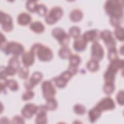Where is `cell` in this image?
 Instances as JSON below:
<instances>
[{
  "label": "cell",
  "mask_w": 124,
  "mask_h": 124,
  "mask_svg": "<svg viewBox=\"0 0 124 124\" xmlns=\"http://www.w3.org/2000/svg\"><path fill=\"white\" fill-rule=\"evenodd\" d=\"M104 50L102 46L98 41L93 42L91 47V57L92 59L98 62L104 57Z\"/></svg>",
  "instance_id": "10"
},
{
  "label": "cell",
  "mask_w": 124,
  "mask_h": 124,
  "mask_svg": "<svg viewBox=\"0 0 124 124\" xmlns=\"http://www.w3.org/2000/svg\"><path fill=\"white\" fill-rule=\"evenodd\" d=\"M122 18L117 17H110V23L111 25L116 27L120 26L122 22Z\"/></svg>",
  "instance_id": "38"
},
{
  "label": "cell",
  "mask_w": 124,
  "mask_h": 124,
  "mask_svg": "<svg viewBox=\"0 0 124 124\" xmlns=\"http://www.w3.org/2000/svg\"><path fill=\"white\" fill-rule=\"evenodd\" d=\"M63 14L62 9L59 6H54L45 16V22L49 25L56 23L62 16Z\"/></svg>",
  "instance_id": "5"
},
{
  "label": "cell",
  "mask_w": 124,
  "mask_h": 124,
  "mask_svg": "<svg viewBox=\"0 0 124 124\" xmlns=\"http://www.w3.org/2000/svg\"><path fill=\"white\" fill-rule=\"evenodd\" d=\"M52 80L54 83L55 86L59 88H64L66 86L68 82V81H67L60 76L54 77Z\"/></svg>",
  "instance_id": "23"
},
{
  "label": "cell",
  "mask_w": 124,
  "mask_h": 124,
  "mask_svg": "<svg viewBox=\"0 0 124 124\" xmlns=\"http://www.w3.org/2000/svg\"><path fill=\"white\" fill-rule=\"evenodd\" d=\"M83 13L82 11L78 9L73 10L69 14L70 20L73 22H78L80 21L83 17Z\"/></svg>",
  "instance_id": "20"
},
{
  "label": "cell",
  "mask_w": 124,
  "mask_h": 124,
  "mask_svg": "<svg viewBox=\"0 0 124 124\" xmlns=\"http://www.w3.org/2000/svg\"><path fill=\"white\" fill-rule=\"evenodd\" d=\"M124 2L123 0H107L104 5L106 13L110 17H117L121 18L123 16Z\"/></svg>",
  "instance_id": "2"
},
{
  "label": "cell",
  "mask_w": 124,
  "mask_h": 124,
  "mask_svg": "<svg viewBox=\"0 0 124 124\" xmlns=\"http://www.w3.org/2000/svg\"><path fill=\"white\" fill-rule=\"evenodd\" d=\"M67 70H68L73 75H75L78 72V67L69 65Z\"/></svg>",
  "instance_id": "42"
},
{
  "label": "cell",
  "mask_w": 124,
  "mask_h": 124,
  "mask_svg": "<svg viewBox=\"0 0 124 124\" xmlns=\"http://www.w3.org/2000/svg\"><path fill=\"white\" fill-rule=\"evenodd\" d=\"M108 59L110 61L118 58V54L117 49L116 48L108 50Z\"/></svg>",
  "instance_id": "37"
},
{
  "label": "cell",
  "mask_w": 124,
  "mask_h": 124,
  "mask_svg": "<svg viewBox=\"0 0 124 124\" xmlns=\"http://www.w3.org/2000/svg\"><path fill=\"white\" fill-rule=\"evenodd\" d=\"M102 111L96 106L91 108L88 112V117L91 123H95L97 120L101 116Z\"/></svg>",
  "instance_id": "18"
},
{
  "label": "cell",
  "mask_w": 124,
  "mask_h": 124,
  "mask_svg": "<svg viewBox=\"0 0 124 124\" xmlns=\"http://www.w3.org/2000/svg\"><path fill=\"white\" fill-rule=\"evenodd\" d=\"M121 51V53L122 54V55H123V46H122L121 48H120V51Z\"/></svg>",
  "instance_id": "43"
},
{
  "label": "cell",
  "mask_w": 124,
  "mask_h": 124,
  "mask_svg": "<svg viewBox=\"0 0 124 124\" xmlns=\"http://www.w3.org/2000/svg\"><path fill=\"white\" fill-rule=\"evenodd\" d=\"M60 76L62 77V78H63L67 81H68L72 77L73 75L68 70H66L62 73Z\"/></svg>",
  "instance_id": "41"
},
{
  "label": "cell",
  "mask_w": 124,
  "mask_h": 124,
  "mask_svg": "<svg viewBox=\"0 0 124 124\" xmlns=\"http://www.w3.org/2000/svg\"><path fill=\"white\" fill-rule=\"evenodd\" d=\"M8 66H10L18 71L20 67L18 57L13 56L8 61Z\"/></svg>",
  "instance_id": "30"
},
{
  "label": "cell",
  "mask_w": 124,
  "mask_h": 124,
  "mask_svg": "<svg viewBox=\"0 0 124 124\" xmlns=\"http://www.w3.org/2000/svg\"><path fill=\"white\" fill-rule=\"evenodd\" d=\"M43 78V74L41 72L36 71L31 76L27 79L24 83V86L27 90H31L35 85L39 83Z\"/></svg>",
  "instance_id": "11"
},
{
  "label": "cell",
  "mask_w": 124,
  "mask_h": 124,
  "mask_svg": "<svg viewBox=\"0 0 124 124\" xmlns=\"http://www.w3.org/2000/svg\"><path fill=\"white\" fill-rule=\"evenodd\" d=\"M37 5L38 4L35 1L28 0L26 3V8L31 13H34L36 11Z\"/></svg>",
  "instance_id": "34"
},
{
  "label": "cell",
  "mask_w": 124,
  "mask_h": 124,
  "mask_svg": "<svg viewBox=\"0 0 124 124\" xmlns=\"http://www.w3.org/2000/svg\"><path fill=\"white\" fill-rule=\"evenodd\" d=\"M88 42L83 37L82 35H79L75 39L73 43V48L77 51H82L86 47Z\"/></svg>",
  "instance_id": "16"
},
{
  "label": "cell",
  "mask_w": 124,
  "mask_h": 124,
  "mask_svg": "<svg viewBox=\"0 0 124 124\" xmlns=\"http://www.w3.org/2000/svg\"><path fill=\"white\" fill-rule=\"evenodd\" d=\"M100 38L103 40L108 50L116 48V42L112 35V32L110 31L105 30L100 32Z\"/></svg>",
  "instance_id": "7"
},
{
  "label": "cell",
  "mask_w": 124,
  "mask_h": 124,
  "mask_svg": "<svg viewBox=\"0 0 124 124\" xmlns=\"http://www.w3.org/2000/svg\"><path fill=\"white\" fill-rule=\"evenodd\" d=\"M32 20L31 16L28 13L23 12L18 15L17 16V23L22 26H26L30 24Z\"/></svg>",
  "instance_id": "19"
},
{
  "label": "cell",
  "mask_w": 124,
  "mask_h": 124,
  "mask_svg": "<svg viewBox=\"0 0 124 124\" xmlns=\"http://www.w3.org/2000/svg\"><path fill=\"white\" fill-rule=\"evenodd\" d=\"M0 49L5 54H12L14 56L18 57L24 52L23 46L19 43L16 42H8L5 36L1 33Z\"/></svg>",
  "instance_id": "1"
},
{
  "label": "cell",
  "mask_w": 124,
  "mask_h": 124,
  "mask_svg": "<svg viewBox=\"0 0 124 124\" xmlns=\"http://www.w3.org/2000/svg\"><path fill=\"white\" fill-rule=\"evenodd\" d=\"M115 90V85L114 82H105L103 86V91L108 95L112 94Z\"/></svg>",
  "instance_id": "27"
},
{
  "label": "cell",
  "mask_w": 124,
  "mask_h": 124,
  "mask_svg": "<svg viewBox=\"0 0 124 124\" xmlns=\"http://www.w3.org/2000/svg\"><path fill=\"white\" fill-rule=\"evenodd\" d=\"M52 36L62 46H67L70 42V36L65 31L60 27L53 29L52 31Z\"/></svg>",
  "instance_id": "6"
},
{
  "label": "cell",
  "mask_w": 124,
  "mask_h": 124,
  "mask_svg": "<svg viewBox=\"0 0 124 124\" xmlns=\"http://www.w3.org/2000/svg\"><path fill=\"white\" fill-rule=\"evenodd\" d=\"M11 123L12 124H24L25 121L24 119V117L20 115H16L15 116L11 122Z\"/></svg>",
  "instance_id": "40"
},
{
  "label": "cell",
  "mask_w": 124,
  "mask_h": 124,
  "mask_svg": "<svg viewBox=\"0 0 124 124\" xmlns=\"http://www.w3.org/2000/svg\"><path fill=\"white\" fill-rule=\"evenodd\" d=\"M47 11V9L46 6L43 4H38L36 12H37L38 15H39L40 16H46V15Z\"/></svg>",
  "instance_id": "35"
},
{
  "label": "cell",
  "mask_w": 124,
  "mask_h": 124,
  "mask_svg": "<svg viewBox=\"0 0 124 124\" xmlns=\"http://www.w3.org/2000/svg\"><path fill=\"white\" fill-rule=\"evenodd\" d=\"M0 24L2 30L5 32L11 31L13 29L12 17L9 14L1 11L0 14Z\"/></svg>",
  "instance_id": "9"
},
{
  "label": "cell",
  "mask_w": 124,
  "mask_h": 124,
  "mask_svg": "<svg viewBox=\"0 0 124 124\" xmlns=\"http://www.w3.org/2000/svg\"><path fill=\"white\" fill-rule=\"evenodd\" d=\"M86 67L89 71L94 72L98 71L99 69V64L98 61L92 59L88 61Z\"/></svg>",
  "instance_id": "22"
},
{
  "label": "cell",
  "mask_w": 124,
  "mask_h": 124,
  "mask_svg": "<svg viewBox=\"0 0 124 124\" xmlns=\"http://www.w3.org/2000/svg\"><path fill=\"white\" fill-rule=\"evenodd\" d=\"M38 106L33 103L26 104L21 111L22 116L26 119H30L36 114Z\"/></svg>",
  "instance_id": "14"
},
{
  "label": "cell",
  "mask_w": 124,
  "mask_h": 124,
  "mask_svg": "<svg viewBox=\"0 0 124 124\" xmlns=\"http://www.w3.org/2000/svg\"><path fill=\"white\" fill-rule=\"evenodd\" d=\"M35 61V55L31 51L24 53L22 56V62L23 65L29 67L32 65Z\"/></svg>",
  "instance_id": "17"
},
{
  "label": "cell",
  "mask_w": 124,
  "mask_h": 124,
  "mask_svg": "<svg viewBox=\"0 0 124 124\" xmlns=\"http://www.w3.org/2000/svg\"><path fill=\"white\" fill-rule=\"evenodd\" d=\"M48 110L53 111L55 110L58 107V102L54 97L46 100L45 104Z\"/></svg>",
  "instance_id": "25"
},
{
  "label": "cell",
  "mask_w": 124,
  "mask_h": 124,
  "mask_svg": "<svg viewBox=\"0 0 124 124\" xmlns=\"http://www.w3.org/2000/svg\"><path fill=\"white\" fill-rule=\"evenodd\" d=\"M96 107L103 112L104 111L113 109L115 107V105L111 98L106 97L101 100L96 104Z\"/></svg>",
  "instance_id": "12"
},
{
  "label": "cell",
  "mask_w": 124,
  "mask_h": 124,
  "mask_svg": "<svg viewBox=\"0 0 124 124\" xmlns=\"http://www.w3.org/2000/svg\"><path fill=\"white\" fill-rule=\"evenodd\" d=\"M47 109L46 105H40L38 106L36 113V117L35 119V123L37 124H45L47 122L46 113Z\"/></svg>",
  "instance_id": "13"
},
{
  "label": "cell",
  "mask_w": 124,
  "mask_h": 124,
  "mask_svg": "<svg viewBox=\"0 0 124 124\" xmlns=\"http://www.w3.org/2000/svg\"><path fill=\"white\" fill-rule=\"evenodd\" d=\"M18 76L22 79H27L29 74V70L28 67L23 66L20 67L17 71Z\"/></svg>",
  "instance_id": "28"
},
{
  "label": "cell",
  "mask_w": 124,
  "mask_h": 124,
  "mask_svg": "<svg viewBox=\"0 0 124 124\" xmlns=\"http://www.w3.org/2000/svg\"><path fill=\"white\" fill-rule=\"evenodd\" d=\"M116 100L118 102V103L123 106L124 105V91L123 90H120L119 91L117 95H116Z\"/></svg>",
  "instance_id": "39"
},
{
  "label": "cell",
  "mask_w": 124,
  "mask_h": 124,
  "mask_svg": "<svg viewBox=\"0 0 124 124\" xmlns=\"http://www.w3.org/2000/svg\"><path fill=\"white\" fill-rule=\"evenodd\" d=\"M41 88L43 97L46 100L54 97L56 93L54 85L49 80L44 81L42 83Z\"/></svg>",
  "instance_id": "8"
},
{
  "label": "cell",
  "mask_w": 124,
  "mask_h": 124,
  "mask_svg": "<svg viewBox=\"0 0 124 124\" xmlns=\"http://www.w3.org/2000/svg\"><path fill=\"white\" fill-rule=\"evenodd\" d=\"M100 32L98 30L92 29L85 31L82 35L83 37L88 42H96L99 39Z\"/></svg>",
  "instance_id": "15"
},
{
  "label": "cell",
  "mask_w": 124,
  "mask_h": 124,
  "mask_svg": "<svg viewBox=\"0 0 124 124\" xmlns=\"http://www.w3.org/2000/svg\"><path fill=\"white\" fill-rule=\"evenodd\" d=\"M114 34L116 38L120 41H123L124 39V29L121 26H118L115 27L114 30Z\"/></svg>",
  "instance_id": "31"
},
{
  "label": "cell",
  "mask_w": 124,
  "mask_h": 124,
  "mask_svg": "<svg viewBox=\"0 0 124 124\" xmlns=\"http://www.w3.org/2000/svg\"><path fill=\"white\" fill-rule=\"evenodd\" d=\"M38 59L43 62H48L53 58V52L48 47L40 43H35L31 46V50Z\"/></svg>",
  "instance_id": "4"
},
{
  "label": "cell",
  "mask_w": 124,
  "mask_h": 124,
  "mask_svg": "<svg viewBox=\"0 0 124 124\" xmlns=\"http://www.w3.org/2000/svg\"><path fill=\"white\" fill-rule=\"evenodd\" d=\"M5 83L6 86L12 91H16L18 89V84L16 81L14 79H6L5 80Z\"/></svg>",
  "instance_id": "29"
},
{
  "label": "cell",
  "mask_w": 124,
  "mask_h": 124,
  "mask_svg": "<svg viewBox=\"0 0 124 124\" xmlns=\"http://www.w3.org/2000/svg\"><path fill=\"white\" fill-rule=\"evenodd\" d=\"M30 29L34 32L41 33L44 31L45 26L41 22L35 21L30 24Z\"/></svg>",
  "instance_id": "21"
},
{
  "label": "cell",
  "mask_w": 124,
  "mask_h": 124,
  "mask_svg": "<svg viewBox=\"0 0 124 124\" xmlns=\"http://www.w3.org/2000/svg\"><path fill=\"white\" fill-rule=\"evenodd\" d=\"M73 110L75 113L78 115H83L86 111V108L83 105L77 104H76L73 108Z\"/></svg>",
  "instance_id": "33"
},
{
  "label": "cell",
  "mask_w": 124,
  "mask_h": 124,
  "mask_svg": "<svg viewBox=\"0 0 124 124\" xmlns=\"http://www.w3.org/2000/svg\"><path fill=\"white\" fill-rule=\"evenodd\" d=\"M124 65V60L118 58L110 61L107 70L104 74V78L105 82H114L116 73L119 69H123Z\"/></svg>",
  "instance_id": "3"
},
{
  "label": "cell",
  "mask_w": 124,
  "mask_h": 124,
  "mask_svg": "<svg viewBox=\"0 0 124 124\" xmlns=\"http://www.w3.org/2000/svg\"><path fill=\"white\" fill-rule=\"evenodd\" d=\"M69 65L77 66L79 65L81 62V58L79 55L76 54H71L68 58Z\"/></svg>",
  "instance_id": "26"
},
{
  "label": "cell",
  "mask_w": 124,
  "mask_h": 124,
  "mask_svg": "<svg viewBox=\"0 0 124 124\" xmlns=\"http://www.w3.org/2000/svg\"><path fill=\"white\" fill-rule=\"evenodd\" d=\"M34 95V92L31 90H27L26 92H25L22 95V99L24 101H27L30 99H31Z\"/></svg>",
  "instance_id": "36"
},
{
  "label": "cell",
  "mask_w": 124,
  "mask_h": 124,
  "mask_svg": "<svg viewBox=\"0 0 124 124\" xmlns=\"http://www.w3.org/2000/svg\"><path fill=\"white\" fill-rule=\"evenodd\" d=\"M80 29L78 27L72 26L69 29V35L70 36L76 38L80 35Z\"/></svg>",
  "instance_id": "32"
},
{
  "label": "cell",
  "mask_w": 124,
  "mask_h": 124,
  "mask_svg": "<svg viewBox=\"0 0 124 124\" xmlns=\"http://www.w3.org/2000/svg\"><path fill=\"white\" fill-rule=\"evenodd\" d=\"M58 54L62 59H68L72 53L70 49L67 46H62L59 49Z\"/></svg>",
  "instance_id": "24"
}]
</instances>
